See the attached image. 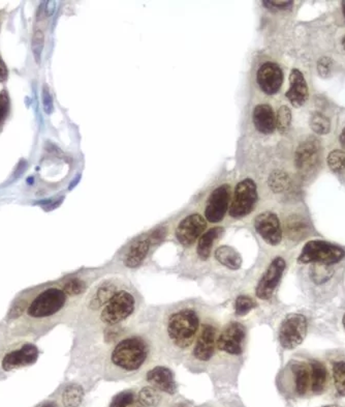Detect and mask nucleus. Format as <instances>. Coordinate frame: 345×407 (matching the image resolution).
Masks as SVG:
<instances>
[{
	"mask_svg": "<svg viewBox=\"0 0 345 407\" xmlns=\"http://www.w3.org/2000/svg\"><path fill=\"white\" fill-rule=\"evenodd\" d=\"M200 330V316L195 308L176 310L166 319V333L169 341L178 350H187L195 343Z\"/></svg>",
	"mask_w": 345,
	"mask_h": 407,
	"instance_id": "1",
	"label": "nucleus"
},
{
	"mask_svg": "<svg viewBox=\"0 0 345 407\" xmlns=\"http://www.w3.org/2000/svg\"><path fill=\"white\" fill-rule=\"evenodd\" d=\"M150 347L141 336H128L114 346L110 355L113 367L126 373L139 371L147 362Z\"/></svg>",
	"mask_w": 345,
	"mask_h": 407,
	"instance_id": "2",
	"label": "nucleus"
},
{
	"mask_svg": "<svg viewBox=\"0 0 345 407\" xmlns=\"http://www.w3.org/2000/svg\"><path fill=\"white\" fill-rule=\"evenodd\" d=\"M137 301L128 290H118L101 310V323L108 325H118L132 316L136 311Z\"/></svg>",
	"mask_w": 345,
	"mask_h": 407,
	"instance_id": "3",
	"label": "nucleus"
},
{
	"mask_svg": "<svg viewBox=\"0 0 345 407\" xmlns=\"http://www.w3.org/2000/svg\"><path fill=\"white\" fill-rule=\"evenodd\" d=\"M67 296L62 289L51 287L40 292L27 307V316L42 319L55 316L64 307Z\"/></svg>",
	"mask_w": 345,
	"mask_h": 407,
	"instance_id": "4",
	"label": "nucleus"
},
{
	"mask_svg": "<svg viewBox=\"0 0 345 407\" xmlns=\"http://www.w3.org/2000/svg\"><path fill=\"white\" fill-rule=\"evenodd\" d=\"M344 257L345 251L340 247L322 240H312L304 246L298 262L330 265L341 262Z\"/></svg>",
	"mask_w": 345,
	"mask_h": 407,
	"instance_id": "5",
	"label": "nucleus"
},
{
	"mask_svg": "<svg viewBox=\"0 0 345 407\" xmlns=\"http://www.w3.org/2000/svg\"><path fill=\"white\" fill-rule=\"evenodd\" d=\"M259 195L256 184L252 179H245L237 184L233 199L230 206V217L242 219L254 211L258 203Z\"/></svg>",
	"mask_w": 345,
	"mask_h": 407,
	"instance_id": "6",
	"label": "nucleus"
},
{
	"mask_svg": "<svg viewBox=\"0 0 345 407\" xmlns=\"http://www.w3.org/2000/svg\"><path fill=\"white\" fill-rule=\"evenodd\" d=\"M307 319L302 314H290L283 319L279 328L278 340L285 350H294L307 335Z\"/></svg>",
	"mask_w": 345,
	"mask_h": 407,
	"instance_id": "7",
	"label": "nucleus"
},
{
	"mask_svg": "<svg viewBox=\"0 0 345 407\" xmlns=\"http://www.w3.org/2000/svg\"><path fill=\"white\" fill-rule=\"evenodd\" d=\"M231 197L232 188L230 184L217 186L207 199L204 213L206 221L213 224L223 221L231 206Z\"/></svg>",
	"mask_w": 345,
	"mask_h": 407,
	"instance_id": "8",
	"label": "nucleus"
},
{
	"mask_svg": "<svg viewBox=\"0 0 345 407\" xmlns=\"http://www.w3.org/2000/svg\"><path fill=\"white\" fill-rule=\"evenodd\" d=\"M247 328L238 321L227 323L218 334L217 350L230 355H240L244 350Z\"/></svg>",
	"mask_w": 345,
	"mask_h": 407,
	"instance_id": "9",
	"label": "nucleus"
},
{
	"mask_svg": "<svg viewBox=\"0 0 345 407\" xmlns=\"http://www.w3.org/2000/svg\"><path fill=\"white\" fill-rule=\"evenodd\" d=\"M285 267V260L283 257H276L272 260L256 286V294L259 300L267 301L272 298L283 278Z\"/></svg>",
	"mask_w": 345,
	"mask_h": 407,
	"instance_id": "10",
	"label": "nucleus"
},
{
	"mask_svg": "<svg viewBox=\"0 0 345 407\" xmlns=\"http://www.w3.org/2000/svg\"><path fill=\"white\" fill-rule=\"evenodd\" d=\"M207 221L200 213L187 216L176 227L175 235L179 244L191 247L206 231Z\"/></svg>",
	"mask_w": 345,
	"mask_h": 407,
	"instance_id": "11",
	"label": "nucleus"
},
{
	"mask_svg": "<svg viewBox=\"0 0 345 407\" xmlns=\"http://www.w3.org/2000/svg\"><path fill=\"white\" fill-rule=\"evenodd\" d=\"M218 330L216 325L205 323L200 328L193 345V355L200 362H209L217 348Z\"/></svg>",
	"mask_w": 345,
	"mask_h": 407,
	"instance_id": "12",
	"label": "nucleus"
},
{
	"mask_svg": "<svg viewBox=\"0 0 345 407\" xmlns=\"http://www.w3.org/2000/svg\"><path fill=\"white\" fill-rule=\"evenodd\" d=\"M254 229L270 246H278L283 240V229L276 213L265 211L256 216Z\"/></svg>",
	"mask_w": 345,
	"mask_h": 407,
	"instance_id": "13",
	"label": "nucleus"
},
{
	"mask_svg": "<svg viewBox=\"0 0 345 407\" xmlns=\"http://www.w3.org/2000/svg\"><path fill=\"white\" fill-rule=\"evenodd\" d=\"M38 357V350L33 344H25L18 350H12L4 355L1 362L4 370L11 371L15 369L26 367L35 363Z\"/></svg>",
	"mask_w": 345,
	"mask_h": 407,
	"instance_id": "14",
	"label": "nucleus"
},
{
	"mask_svg": "<svg viewBox=\"0 0 345 407\" xmlns=\"http://www.w3.org/2000/svg\"><path fill=\"white\" fill-rule=\"evenodd\" d=\"M256 80L261 91L272 96L281 89L283 73L281 67L274 62H265L259 69Z\"/></svg>",
	"mask_w": 345,
	"mask_h": 407,
	"instance_id": "15",
	"label": "nucleus"
},
{
	"mask_svg": "<svg viewBox=\"0 0 345 407\" xmlns=\"http://www.w3.org/2000/svg\"><path fill=\"white\" fill-rule=\"evenodd\" d=\"M146 381L159 392L169 395H174L177 392V384L173 371L164 366H157L150 369L146 374Z\"/></svg>",
	"mask_w": 345,
	"mask_h": 407,
	"instance_id": "16",
	"label": "nucleus"
},
{
	"mask_svg": "<svg viewBox=\"0 0 345 407\" xmlns=\"http://www.w3.org/2000/svg\"><path fill=\"white\" fill-rule=\"evenodd\" d=\"M319 145L315 139H308L299 146L296 152V166L304 172L311 171L319 163Z\"/></svg>",
	"mask_w": 345,
	"mask_h": 407,
	"instance_id": "17",
	"label": "nucleus"
},
{
	"mask_svg": "<svg viewBox=\"0 0 345 407\" xmlns=\"http://www.w3.org/2000/svg\"><path fill=\"white\" fill-rule=\"evenodd\" d=\"M290 87L286 91V98L294 107H300L307 101L308 87L303 74L299 69H294L290 76Z\"/></svg>",
	"mask_w": 345,
	"mask_h": 407,
	"instance_id": "18",
	"label": "nucleus"
},
{
	"mask_svg": "<svg viewBox=\"0 0 345 407\" xmlns=\"http://www.w3.org/2000/svg\"><path fill=\"white\" fill-rule=\"evenodd\" d=\"M252 119L256 130L263 134H271L276 128V116L271 106L267 104L256 106Z\"/></svg>",
	"mask_w": 345,
	"mask_h": 407,
	"instance_id": "19",
	"label": "nucleus"
},
{
	"mask_svg": "<svg viewBox=\"0 0 345 407\" xmlns=\"http://www.w3.org/2000/svg\"><path fill=\"white\" fill-rule=\"evenodd\" d=\"M225 228L222 226L212 227L198 238L197 254L200 260H208L212 254L214 244L222 237Z\"/></svg>",
	"mask_w": 345,
	"mask_h": 407,
	"instance_id": "20",
	"label": "nucleus"
},
{
	"mask_svg": "<svg viewBox=\"0 0 345 407\" xmlns=\"http://www.w3.org/2000/svg\"><path fill=\"white\" fill-rule=\"evenodd\" d=\"M150 246L148 238L136 240L126 253L125 260H124L126 267L130 269H136L140 267L147 257Z\"/></svg>",
	"mask_w": 345,
	"mask_h": 407,
	"instance_id": "21",
	"label": "nucleus"
},
{
	"mask_svg": "<svg viewBox=\"0 0 345 407\" xmlns=\"http://www.w3.org/2000/svg\"><path fill=\"white\" fill-rule=\"evenodd\" d=\"M214 257L223 267L233 269V271H237L242 267V257L239 252L233 247L227 246V245L218 247L214 252Z\"/></svg>",
	"mask_w": 345,
	"mask_h": 407,
	"instance_id": "22",
	"label": "nucleus"
},
{
	"mask_svg": "<svg viewBox=\"0 0 345 407\" xmlns=\"http://www.w3.org/2000/svg\"><path fill=\"white\" fill-rule=\"evenodd\" d=\"M310 389L315 394H321L328 384V370L321 362H311L310 366Z\"/></svg>",
	"mask_w": 345,
	"mask_h": 407,
	"instance_id": "23",
	"label": "nucleus"
},
{
	"mask_svg": "<svg viewBox=\"0 0 345 407\" xmlns=\"http://www.w3.org/2000/svg\"><path fill=\"white\" fill-rule=\"evenodd\" d=\"M117 291L118 289H117L116 284L111 281L101 283L90 299V309L98 310L99 308L103 307Z\"/></svg>",
	"mask_w": 345,
	"mask_h": 407,
	"instance_id": "24",
	"label": "nucleus"
},
{
	"mask_svg": "<svg viewBox=\"0 0 345 407\" xmlns=\"http://www.w3.org/2000/svg\"><path fill=\"white\" fill-rule=\"evenodd\" d=\"M295 391L299 396L306 395L310 388V369L304 364H297L293 368Z\"/></svg>",
	"mask_w": 345,
	"mask_h": 407,
	"instance_id": "25",
	"label": "nucleus"
},
{
	"mask_svg": "<svg viewBox=\"0 0 345 407\" xmlns=\"http://www.w3.org/2000/svg\"><path fill=\"white\" fill-rule=\"evenodd\" d=\"M84 398V390L80 384H69L63 391L62 400L64 407H79Z\"/></svg>",
	"mask_w": 345,
	"mask_h": 407,
	"instance_id": "26",
	"label": "nucleus"
},
{
	"mask_svg": "<svg viewBox=\"0 0 345 407\" xmlns=\"http://www.w3.org/2000/svg\"><path fill=\"white\" fill-rule=\"evenodd\" d=\"M137 399L143 407H157L162 403V394L152 386H144L137 393Z\"/></svg>",
	"mask_w": 345,
	"mask_h": 407,
	"instance_id": "27",
	"label": "nucleus"
},
{
	"mask_svg": "<svg viewBox=\"0 0 345 407\" xmlns=\"http://www.w3.org/2000/svg\"><path fill=\"white\" fill-rule=\"evenodd\" d=\"M109 407H143L137 399V394L135 391L128 390L119 393L113 398Z\"/></svg>",
	"mask_w": 345,
	"mask_h": 407,
	"instance_id": "28",
	"label": "nucleus"
},
{
	"mask_svg": "<svg viewBox=\"0 0 345 407\" xmlns=\"http://www.w3.org/2000/svg\"><path fill=\"white\" fill-rule=\"evenodd\" d=\"M62 289L67 296H79L86 291L87 285L82 279L71 278L63 283Z\"/></svg>",
	"mask_w": 345,
	"mask_h": 407,
	"instance_id": "29",
	"label": "nucleus"
},
{
	"mask_svg": "<svg viewBox=\"0 0 345 407\" xmlns=\"http://www.w3.org/2000/svg\"><path fill=\"white\" fill-rule=\"evenodd\" d=\"M333 379L338 394L345 396V362L340 361L334 364Z\"/></svg>",
	"mask_w": 345,
	"mask_h": 407,
	"instance_id": "30",
	"label": "nucleus"
},
{
	"mask_svg": "<svg viewBox=\"0 0 345 407\" xmlns=\"http://www.w3.org/2000/svg\"><path fill=\"white\" fill-rule=\"evenodd\" d=\"M288 177L281 171H275L269 177L270 189L275 193L283 192L288 186Z\"/></svg>",
	"mask_w": 345,
	"mask_h": 407,
	"instance_id": "31",
	"label": "nucleus"
},
{
	"mask_svg": "<svg viewBox=\"0 0 345 407\" xmlns=\"http://www.w3.org/2000/svg\"><path fill=\"white\" fill-rule=\"evenodd\" d=\"M292 121V112L290 108L286 106H281L277 111L276 116V127L281 133H285L288 131Z\"/></svg>",
	"mask_w": 345,
	"mask_h": 407,
	"instance_id": "32",
	"label": "nucleus"
},
{
	"mask_svg": "<svg viewBox=\"0 0 345 407\" xmlns=\"http://www.w3.org/2000/svg\"><path fill=\"white\" fill-rule=\"evenodd\" d=\"M256 307V303L247 296H239L234 302V311L238 316H244Z\"/></svg>",
	"mask_w": 345,
	"mask_h": 407,
	"instance_id": "33",
	"label": "nucleus"
},
{
	"mask_svg": "<svg viewBox=\"0 0 345 407\" xmlns=\"http://www.w3.org/2000/svg\"><path fill=\"white\" fill-rule=\"evenodd\" d=\"M311 129L317 134L326 135L330 131V121L321 113L313 114L310 119Z\"/></svg>",
	"mask_w": 345,
	"mask_h": 407,
	"instance_id": "34",
	"label": "nucleus"
},
{
	"mask_svg": "<svg viewBox=\"0 0 345 407\" xmlns=\"http://www.w3.org/2000/svg\"><path fill=\"white\" fill-rule=\"evenodd\" d=\"M329 167L335 172L345 169V152L342 150H333L328 157Z\"/></svg>",
	"mask_w": 345,
	"mask_h": 407,
	"instance_id": "35",
	"label": "nucleus"
},
{
	"mask_svg": "<svg viewBox=\"0 0 345 407\" xmlns=\"http://www.w3.org/2000/svg\"><path fill=\"white\" fill-rule=\"evenodd\" d=\"M44 33L42 30H37L33 35L31 40V48H33V56H35V62L40 64L42 58L43 49H44Z\"/></svg>",
	"mask_w": 345,
	"mask_h": 407,
	"instance_id": "36",
	"label": "nucleus"
},
{
	"mask_svg": "<svg viewBox=\"0 0 345 407\" xmlns=\"http://www.w3.org/2000/svg\"><path fill=\"white\" fill-rule=\"evenodd\" d=\"M304 229H305V226L299 220L294 219L286 222L285 230L288 237L297 238L300 235H302Z\"/></svg>",
	"mask_w": 345,
	"mask_h": 407,
	"instance_id": "37",
	"label": "nucleus"
},
{
	"mask_svg": "<svg viewBox=\"0 0 345 407\" xmlns=\"http://www.w3.org/2000/svg\"><path fill=\"white\" fill-rule=\"evenodd\" d=\"M9 109H10V98L6 91H2L0 92V125L8 116Z\"/></svg>",
	"mask_w": 345,
	"mask_h": 407,
	"instance_id": "38",
	"label": "nucleus"
},
{
	"mask_svg": "<svg viewBox=\"0 0 345 407\" xmlns=\"http://www.w3.org/2000/svg\"><path fill=\"white\" fill-rule=\"evenodd\" d=\"M43 103H44L45 112L47 114H51L54 110L53 99L47 85H44V89H43Z\"/></svg>",
	"mask_w": 345,
	"mask_h": 407,
	"instance_id": "39",
	"label": "nucleus"
},
{
	"mask_svg": "<svg viewBox=\"0 0 345 407\" xmlns=\"http://www.w3.org/2000/svg\"><path fill=\"white\" fill-rule=\"evenodd\" d=\"M166 235V227H159V228L155 229L149 235L148 240L151 245H157L161 242Z\"/></svg>",
	"mask_w": 345,
	"mask_h": 407,
	"instance_id": "40",
	"label": "nucleus"
},
{
	"mask_svg": "<svg viewBox=\"0 0 345 407\" xmlns=\"http://www.w3.org/2000/svg\"><path fill=\"white\" fill-rule=\"evenodd\" d=\"M263 4L270 10L272 9L273 10H288L293 6V1H269V0H266Z\"/></svg>",
	"mask_w": 345,
	"mask_h": 407,
	"instance_id": "41",
	"label": "nucleus"
},
{
	"mask_svg": "<svg viewBox=\"0 0 345 407\" xmlns=\"http://www.w3.org/2000/svg\"><path fill=\"white\" fill-rule=\"evenodd\" d=\"M26 305L27 303L25 301H20V302L15 303V306L11 309L10 313H9V318L16 319L21 316L25 310H27Z\"/></svg>",
	"mask_w": 345,
	"mask_h": 407,
	"instance_id": "42",
	"label": "nucleus"
},
{
	"mask_svg": "<svg viewBox=\"0 0 345 407\" xmlns=\"http://www.w3.org/2000/svg\"><path fill=\"white\" fill-rule=\"evenodd\" d=\"M120 335V330H119L118 327H111L108 328L105 333V339L106 341L112 342L115 341L117 339V337Z\"/></svg>",
	"mask_w": 345,
	"mask_h": 407,
	"instance_id": "43",
	"label": "nucleus"
},
{
	"mask_svg": "<svg viewBox=\"0 0 345 407\" xmlns=\"http://www.w3.org/2000/svg\"><path fill=\"white\" fill-rule=\"evenodd\" d=\"M8 67H6V64H4V60H2V58L0 57V82H4V81L8 80Z\"/></svg>",
	"mask_w": 345,
	"mask_h": 407,
	"instance_id": "44",
	"label": "nucleus"
},
{
	"mask_svg": "<svg viewBox=\"0 0 345 407\" xmlns=\"http://www.w3.org/2000/svg\"><path fill=\"white\" fill-rule=\"evenodd\" d=\"M55 2L54 1H49L48 4H47V8H46V15L47 16H51L52 13H54V10H55Z\"/></svg>",
	"mask_w": 345,
	"mask_h": 407,
	"instance_id": "45",
	"label": "nucleus"
},
{
	"mask_svg": "<svg viewBox=\"0 0 345 407\" xmlns=\"http://www.w3.org/2000/svg\"><path fill=\"white\" fill-rule=\"evenodd\" d=\"M81 177H82V175L78 174L77 175L76 179L72 181L71 186H69V190H72V189L74 188V186H77V184H78L79 182H80Z\"/></svg>",
	"mask_w": 345,
	"mask_h": 407,
	"instance_id": "46",
	"label": "nucleus"
},
{
	"mask_svg": "<svg viewBox=\"0 0 345 407\" xmlns=\"http://www.w3.org/2000/svg\"><path fill=\"white\" fill-rule=\"evenodd\" d=\"M340 143H341V145L344 146L345 150V128L344 131H342L341 135H340Z\"/></svg>",
	"mask_w": 345,
	"mask_h": 407,
	"instance_id": "47",
	"label": "nucleus"
},
{
	"mask_svg": "<svg viewBox=\"0 0 345 407\" xmlns=\"http://www.w3.org/2000/svg\"><path fill=\"white\" fill-rule=\"evenodd\" d=\"M42 407H58L55 402H48V403L44 404Z\"/></svg>",
	"mask_w": 345,
	"mask_h": 407,
	"instance_id": "48",
	"label": "nucleus"
},
{
	"mask_svg": "<svg viewBox=\"0 0 345 407\" xmlns=\"http://www.w3.org/2000/svg\"><path fill=\"white\" fill-rule=\"evenodd\" d=\"M342 8H344V13L345 15V2H344V4H342Z\"/></svg>",
	"mask_w": 345,
	"mask_h": 407,
	"instance_id": "49",
	"label": "nucleus"
},
{
	"mask_svg": "<svg viewBox=\"0 0 345 407\" xmlns=\"http://www.w3.org/2000/svg\"><path fill=\"white\" fill-rule=\"evenodd\" d=\"M342 45H344V48L345 49V37L344 38V40H342Z\"/></svg>",
	"mask_w": 345,
	"mask_h": 407,
	"instance_id": "50",
	"label": "nucleus"
},
{
	"mask_svg": "<svg viewBox=\"0 0 345 407\" xmlns=\"http://www.w3.org/2000/svg\"><path fill=\"white\" fill-rule=\"evenodd\" d=\"M324 407H340V406H324Z\"/></svg>",
	"mask_w": 345,
	"mask_h": 407,
	"instance_id": "51",
	"label": "nucleus"
},
{
	"mask_svg": "<svg viewBox=\"0 0 345 407\" xmlns=\"http://www.w3.org/2000/svg\"><path fill=\"white\" fill-rule=\"evenodd\" d=\"M344 328H345V314H344Z\"/></svg>",
	"mask_w": 345,
	"mask_h": 407,
	"instance_id": "52",
	"label": "nucleus"
},
{
	"mask_svg": "<svg viewBox=\"0 0 345 407\" xmlns=\"http://www.w3.org/2000/svg\"><path fill=\"white\" fill-rule=\"evenodd\" d=\"M176 407H185V406H176Z\"/></svg>",
	"mask_w": 345,
	"mask_h": 407,
	"instance_id": "53",
	"label": "nucleus"
}]
</instances>
